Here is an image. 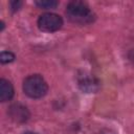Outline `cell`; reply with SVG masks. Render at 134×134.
<instances>
[{
	"label": "cell",
	"mask_w": 134,
	"mask_h": 134,
	"mask_svg": "<svg viewBox=\"0 0 134 134\" xmlns=\"http://www.w3.org/2000/svg\"><path fill=\"white\" fill-rule=\"evenodd\" d=\"M63 25V19L53 13H45L38 19V27L45 32H53L59 30Z\"/></svg>",
	"instance_id": "3"
},
{
	"label": "cell",
	"mask_w": 134,
	"mask_h": 134,
	"mask_svg": "<svg viewBox=\"0 0 134 134\" xmlns=\"http://www.w3.org/2000/svg\"><path fill=\"white\" fill-rule=\"evenodd\" d=\"M23 134H36V133H34V132H25V133H23Z\"/></svg>",
	"instance_id": "10"
},
{
	"label": "cell",
	"mask_w": 134,
	"mask_h": 134,
	"mask_svg": "<svg viewBox=\"0 0 134 134\" xmlns=\"http://www.w3.org/2000/svg\"><path fill=\"white\" fill-rule=\"evenodd\" d=\"M14 96V87L12 83L5 79L0 80V100L7 102Z\"/></svg>",
	"instance_id": "6"
},
{
	"label": "cell",
	"mask_w": 134,
	"mask_h": 134,
	"mask_svg": "<svg viewBox=\"0 0 134 134\" xmlns=\"http://www.w3.org/2000/svg\"><path fill=\"white\" fill-rule=\"evenodd\" d=\"M66 15L71 22L81 25L90 24L95 18L89 6L82 1H71L67 5Z\"/></svg>",
	"instance_id": "1"
},
{
	"label": "cell",
	"mask_w": 134,
	"mask_h": 134,
	"mask_svg": "<svg viewBox=\"0 0 134 134\" xmlns=\"http://www.w3.org/2000/svg\"><path fill=\"white\" fill-rule=\"evenodd\" d=\"M77 84L80 89L86 93H94L98 91V89L100 88L99 80L94 75L86 74V73L79 77Z\"/></svg>",
	"instance_id": "4"
},
{
	"label": "cell",
	"mask_w": 134,
	"mask_h": 134,
	"mask_svg": "<svg viewBox=\"0 0 134 134\" xmlns=\"http://www.w3.org/2000/svg\"><path fill=\"white\" fill-rule=\"evenodd\" d=\"M21 4H22L21 1H12V2H10V8H12L14 12H15V10H18L19 7L21 6Z\"/></svg>",
	"instance_id": "9"
},
{
	"label": "cell",
	"mask_w": 134,
	"mask_h": 134,
	"mask_svg": "<svg viewBox=\"0 0 134 134\" xmlns=\"http://www.w3.org/2000/svg\"><path fill=\"white\" fill-rule=\"evenodd\" d=\"M15 60V54L10 51H2L0 54V61L2 64L12 63Z\"/></svg>",
	"instance_id": "8"
},
{
	"label": "cell",
	"mask_w": 134,
	"mask_h": 134,
	"mask_svg": "<svg viewBox=\"0 0 134 134\" xmlns=\"http://www.w3.org/2000/svg\"><path fill=\"white\" fill-rule=\"evenodd\" d=\"M23 91L27 96L31 98H41L47 93L48 86L46 81L41 75L31 74L24 80Z\"/></svg>",
	"instance_id": "2"
},
{
	"label": "cell",
	"mask_w": 134,
	"mask_h": 134,
	"mask_svg": "<svg viewBox=\"0 0 134 134\" xmlns=\"http://www.w3.org/2000/svg\"><path fill=\"white\" fill-rule=\"evenodd\" d=\"M35 4L40 8L48 9V8H55L59 2L55 0H38L35 2Z\"/></svg>",
	"instance_id": "7"
},
{
	"label": "cell",
	"mask_w": 134,
	"mask_h": 134,
	"mask_svg": "<svg viewBox=\"0 0 134 134\" xmlns=\"http://www.w3.org/2000/svg\"><path fill=\"white\" fill-rule=\"evenodd\" d=\"M9 117L17 122H24L29 118V112L27 108L21 104H14L7 111Z\"/></svg>",
	"instance_id": "5"
}]
</instances>
